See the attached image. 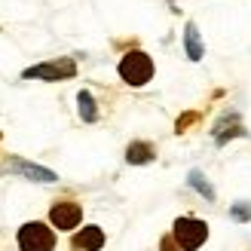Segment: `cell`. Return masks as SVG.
<instances>
[{"label": "cell", "instance_id": "13", "mask_svg": "<svg viewBox=\"0 0 251 251\" xmlns=\"http://www.w3.org/2000/svg\"><path fill=\"white\" fill-rule=\"evenodd\" d=\"M230 218H233L236 224H248V221H251V202H236V205L230 208Z\"/></svg>", "mask_w": 251, "mask_h": 251}, {"label": "cell", "instance_id": "14", "mask_svg": "<svg viewBox=\"0 0 251 251\" xmlns=\"http://www.w3.org/2000/svg\"><path fill=\"white\" fill-rule=\"evenodd\" d=\"M193 123H199V114H196V110H190V114H181V117H178V123H175V132L181 135V132L190 129Z\"/></svg>", "mask_w": 251, "mask_h": 251}, {"label": "cell", "instance_id": "5", "mask_svg": "<svg viewBox=\"0 0 251 251\" xmlns=\"http://www.w3.org/2000/svg\"><path fill=\"white\" fill-rule=\"evenodd\" d=\"M49 221H52V227L68 233V230H77L80 221H83V208L80 202H71V199H61V202H55L52 208H49Z\"/></svg>", "mask_w": 251, "mask_h": 251}, {"label": "cell", "instance_id": "7", "mask_svg": "<svg viewBox=\"0 0 251 251\" xmlns=\"http://www.w3.org/2000/svg\"><path fill=\"white\" fill-rule=\"evenodd\" d=\"M211 135H215V144L218 147H224L230 141V138H242V135H248L245 129H242V120H239V114H224L218 123H215V129H211Z\"/></svg>", "mask_w": 251, "mask_h": 251}, {"label": "cell", "instance_id": "15", "mask_svg": "<svg viewBox=\"0 0 251 251\" xmlns=\"http://www.w3.org/2000/svg\"><path fill=\"white\" fill-rule=\"evenodd\" d=\"M159 248H162V251H175V248H178V242H175V236H166Z\"/></svg>", "mask_w": 251, "mask_h": 251}, {"label": "cell", "instance_id": "11", "mask_svg": "<svg viewBox=\"0 0 251 251\" xmlns=\"http://www.w3.org/2000/svg\"><path fill=\"white\" fill-rule=\"evenodd\" d=\"M77 107H80V120L83 123H95L98 120V104H95V98H92L89 89H83L77 95Z\"/></svg>", "mask_w": 251, "mask_h": 251}, {"label": "cell", "instance_id": "2", "mask_svg": "<svg viewBox=\"0 0 251 251\" xmlns=\"http://www.w3.org/2000/svg\"><path fill=\"white\" fill-rule=\"evenodd\" d=\"M25 80H43V83H58V80H71L77 77V61L74 58H52V61H40L34 68L22 71Z\"/></svg>", "mask_w": 251, "mask_h": 251}, {"label": "cell", "instance_id": "8", "mask_svg": "<svg viewBox=\"0 0 251 251\" xmlns=\"http://www.w3.org/2000/svg\"><path fill=\"white\" fill-rule=\"evenodd\" d=\"M71 245H74V251H101L104 248V230L89 224V227H83L80 233H74Z\"/></svg>", "mask_w": 251, "mask_h": 251}, {"label": "cell", "instance_id": "1", "mask_svg": "<svg viewBox=\"0 0 251 251\" xmlns=\"http://www.w3.org/2000/svg\"><path fill=\"white\" fill-rule=\"evenodd\" d=\"M120 77L129 83V86H144L153 80V58L141 49H132V52H126L123 61H120Z\"/></svg>", "mask_w": 251, "mask_h": 251}, {"label": "cell", "instance_id": "12", "mask_svg": "<svg viewBox=\"0 0 251 251\" xmlns=\"http://www.w3.org/2000/svg\"><path fill=\"white\" fill-rule=\"evenodd\" d=\"M187 184L193 187V190L202 196V199H208V202H215V187H211L208 181H205V175L199 172V169H193L190 175H187Z\"/></svg>", "mask_w": 251, "mask_h": 251}, {"label": "cell", "instance_id": "3", "mask_svg": "<svg viewBox=\"0 0 251 251\" xmlns=\"http://www.w3.org/2000/svg\"><path fill=\"white\" fill-rule=\"evenodd\" d=\"M172 236H175V242H178L181 251H196L208 239V224L199 221V218H178L172 227Z\"/></svg>", "mask_w": 251, "mask_h": 251}, {"label": "cell", "instance_id": "10", "mask_svg": "<svg viewBox=\"0 0 251 251\" xmlns=\"http://www.w3.org/2000/svg\"><path fill=\"white\" fill-rule=\"evenodd\" d=\"M184 49H187V58L190 61H202V55H205V43H202L199 28L193 22H187V28H184Z\"/></svg>", "mask_w": 251, "mask_h": 251}, {"label": "cell", "instance_id": "6", "mask_svg": "<svg viewBox=\"0 0 251 251\" xmlns=\"http://www.w3.org/2000/svg\"><path fill=\"white\" fill-rule=\"evenodd\" d=\"M0 169H3V172H16V175H22V178L40 181V184H55V181H58V175H55L52 169H43V166H37V162L19 159V156H9Z\"/></svg>", "mask_w": 251, "mask_h": 251}, {"label": "cell", "instance_id": "9", "mask_svg": "<svg viewBox=\"0 0 251 251\" xmlns=\"http://www.w3.org/2000/svg\"><path fill=\"white\" fill-rule=\"evenodd\" d=\"M156 159V147L150 141H132L126 147V162L129 166H147V162Z\"/></svg>", "mask_w": 251, "mask_h": 251}, {"label": "cell", "instance_id": "4", "mask_svg": "<svg viewBox=\"0 0 251 251\" xmlns=\"http://www.w3.org/2000/svg\"><path fill=\"white\" fill-rule=\"evenodd\" d=\"M19 248L22 251H52L55 248V230L40 221H28L19 230Z\"/></svg>", "mask_w": 251, "mask_h": 251}]
</instances>
